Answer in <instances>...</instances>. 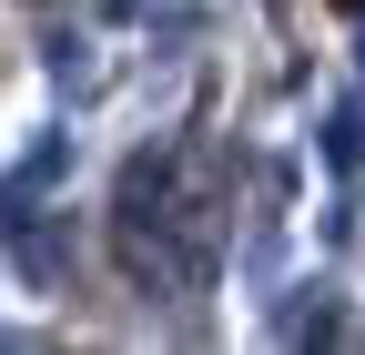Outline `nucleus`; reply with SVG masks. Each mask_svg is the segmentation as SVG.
Masks as SVG:
<instances>
[{"label": "nucleus", "mask_w": 365, "mask_h": 355, "mask_svg": "<svg viewBox=\"0 0 365 355\" xmlns=\"http://www.w3.org/2000/svg\"><path fill=\"white\" fill-rule=\"evenodd\" d=\"M335 11H365V0H335Z\"/></svg>", "instance_id": "obj_1"}]
</instances>
